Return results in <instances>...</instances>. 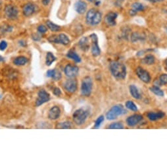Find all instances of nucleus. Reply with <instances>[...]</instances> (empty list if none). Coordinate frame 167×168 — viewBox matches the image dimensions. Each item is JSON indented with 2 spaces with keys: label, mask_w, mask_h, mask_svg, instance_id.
<instances>
[{
  "label": "nucleus",
  "mask_w": 167,
  "mask_h": 168,
  "mask_svg": "<svg viewBox=\"0 0 167 168\" xmlns=\"http://www.w3.org/2000/svg\"><path fill=\"white\" fill-rule=\"evenodd\" d=\"M111 73L116 79L123 80L126 76V67L123 63L117 61H111L109 64Z\"/></svg>",
  "instance_id": "nucleus-1"
},
{
  "label": "nucleus",
  "mask_w": 167,
  "mask_h": 168,
  "mask_svg": "<svg viewBox=\"0 0 167 168\" xmlns=\"http://www.w3.org/2000/svg\"><path fill=\"white\" fill-rule=\"evenodd\" d=\"M102 13L96 9L91 8L87 11L86 16V22L87 25L95 26L99 25L102 20Z\"/></svg>",
  "instance_id": "nucleus-2"
},
{
  "label": "nucleus",
  "mask_w": 167,
  "mask_h": 168,
  "mask_svg": "<svg viewBox=\"0 0 167 168\" xmlns=\"http://www.w3.org/2000/svg\"><path fill=\"white\" fill-rule=\"evenodd\" d=\"M126 109L122 105V104H117V105L113 106L110 110L106 113L107 119L109 121H112L120 116L122 115L125 113H126Z\"/></svg>",
  "instance_id": "nucleus-3"
},
{
  "label": "nucleus",
  "mask_w": 167,
  "mask_h": 168,
  "mask_svg": "<svg viewBox=\"0 0 167 168\" xmlns=\"http://www.w3.org/2000/svg\"><path fill=\"white\" fill-rule=\"evenodd\" d=\"M90 115V111L85 108H79L72 114V119L77 125H82L84 123Z\"/></svg>",
  "instance_id": "nucleus-4"
},
{
  "label": "nucleus",
  "mask_w": 167,
  "mask_h": 168,
  "mask_svg": "<svg viewBox=\"0 0 167 168\" xmlns=\"http://www.w3.org/2000/svg\"><path fill=\"white\" fill-rule=\"evenodd\" d=\"M93 88V81L90 76H86L82 79L81 84V94L82 96L88 97L90 96Z\"/></svg>",
  "instance_id": "nucleus-5"
},
{
  "label": "nucleus",
  "mask_w": 167,
  "mask_h": 168,
  "mask_svg": "<svg viewBox=\"0 0 167 168\" xmlns=\"http://www.w3.org/2000/svg\"><path fill=\"white\" fill-rule=\"evenodd\" d=\"M48 40L50 43L62 44V45H64V46H67V45L70 44V42H71L68 36L63 33L59 34H53V35L50 36Z\"/></svg>",
  "instance_id": "nucleus-6"
},
{
  "label": "nucleus",
  "mask_w": 167,
  "mask_h": 168,
  "mask_svg": "<svg viewBox=\"0 0 167 168\" xmlns=\"http://www.w3.org/2000/svg\"><path fill=\"white\" fill-rule=\"evenodd\" d=\"M5 15L7 19L10 20H15L17 19L18 15V8L13 5H7L5 7Z\"/></svg>",
  "instance_id": "nucleus-7"
},
{
  "label": "nucleus",
  "mask_w": 167,
  "mask_h": 168,
  "mask_svg": "<svg viewBox=\"0 0 167 168\" xmlns=\"http://www.w3.org/2000/svg\"><path fill=\"white\" fill-rule=\"evenodd\" d=\"M50 100V95L49 94L45 91L44 89L40 90L38 92V98L36 100V106L39 107L42 104L49 102Z\"/></svg>",
  "instance_id": "nucleus-8"
},
{
  "label": "nucleus",
  "mask_w": 167,
  "mask_h": 168,
  "mask_svg": "<svg viewBox=\"0 0 167 168\" xmlns=\"http://www.w3.org/2000/svg\"><path fill=\"white\" fill-rule=\"evenodd\" d=\"M90 38L91 41V52L92 55L94 57H97L100 55L101 49L98 45V38L95 34H91L90 36Z\"/></svg>",
  "instance_id": "nucleus-9"
},
{
  "label": "nucleus",
  "mask_w": 167,
  "mask_h": 168,
  "mask_svg": "<svg viewBox=\"0 0 167 168\" xmlns=\"http://www.w3.org/2000/svg\"><path fill=\"white\" fill-rule=\"evenodd\" d=\"M136 75L142 82L144 83H150L151 80V77L149 72L143 69L141 67H138L136 68Z\"/></svg>",
  "instance_id": "nucleus-10"
},
{
  "label": "nucleus",
  "mask_w": 167,
  "mask_h": 168,
  "mask_svg": "<svg viewBox=\"0 0 167 168\" xmlns=\"http://www.w3.org/2000/svg\"><path fill=\"white\" fill-rule=\"evenodd\" d=\"M64 75L69 78H74L76 76L79 72V68L76 65H72L71 63L67 65L64 69Z\"/></svg>",
  "instance_id": "nucleus-11"
},
{
  "label": "nucleus",
  "mask_w": 167,
  "mask_h": 168,
  "mask_svg": "<svg viewBox=\"0 0 167 168\" xmlns=\"http://www.w3.org/2000/svg\"><path fill=\"white\" fill-rule=\"evenodd\" d=\"M118 17V13L117 12L110 11L107 13L104 18V21L105 24L108 26H114L117 25V19Z\"/></svg>",
  "instance_id": "nucleus-12"
},
{
  "label": "nucleus",
  "mask_w": 167,
  "mask_h": 168,
  "mask_svg": "<svg viewBox=\"0 0 167 168\" xmlns=\"http://www.w3.org/2000/svg\"><path fill=\"white\" fill-rule=\"evenodd\" d=\"M78 88L77 81L73 79L67 80L64 83V88L69 93H74L76 91Z\"/></svg>",
  "instance_id": "nucleus-13"
},
{
  "label": "nucleus",
  "mask_w": 167,
  "mask_h": 168,
  "mask_svg": "<svg viewBox=\"0 0 167 168\" xmlns=\"http://www.w3.org/2000/svg\"><path fill=\"white\" fill-rule=\"evenodd\" d=\"M36 11V6L32 3H28L22 8L23 15L25 17H30Z\"/></svg>",
  "instance_id": "nucleus-14"
},
{
  "label": "nucleus",
  "mask_w": 167,
  "mask_h": 168,
  "mask_svg": "<svg viewBox=\"0 0 167 168\" xmlns=\"http://www.w3.org/2000/svg\"><path fill=\"white\" fill-rule=\"evenodd\" d=\"M143 119V116L140 114H134L129 116L126 119V124L130 127H134L138 124Z\"/></svg>",
  "instance_id": "nucleus-15"
},
{
  "label": "nucleus",
  "mask_w": 167,
  "mask_h": 168,
  "mask_svg": "<svg viewBox=\"0 0 167 168\" xmlns=\"http://www.w3.org/2000/svg\"><path fill=\"white\" fill-rule=\"evenodd\" d=\"M61 115V109L57 106H54L48 112V118L50 120H56Z\"/></svg>",
  "instance_id": "nucleus-16"
},
{
  "label": "nucleus",
  "mask_w": 167,
  "mask_h": 168,
  "mask_svg": "<svg viewBox=\"0 0 167 168\" xmlns=\"http://www.w3.org/2000/svg\"><path fill=\"white\" fill-rule=\"evenodd\" d=\"M87 8V4L86 2L78 0L75 4V10L80 15H82L86 13Z\"/></svg>",
  "instance_id": "nucleus-17"
},
{
  "label": "nucleus",
  "mask_w": 167,
  "mask_h": 168,
  "mask_svg": "<svg viewBox=\"0 0 167 168\" xmlns=\"http://www.w3.org/2000/svg\"><path fill=\"white\" fill-rule=\"evenodd\" d=\"M46 76H47V77H49V78H52L55 81L61 80L62 78L61 72L57 69L48 70L46 72Z\"/></svg>",
  "instance_id": "nucleus-18"
},
{
  "label": "nucleus",
  "mask_w": 167,
  "mask_h": 168,
  "mask_svg": "<svg viewBox=\"0 0 167 168\" xmlns=\"http://www.w3.org/2000/svg\"><path fill=\"white\" fill-rule=\"evenodd\" d=\"M146 38V36L144 33H139V32H134L130 36V40L132 43H136L139 41H143Z\"/></svg>",
  "instance_id": "nucleus-19"
},
{
  "label": "nucleus",
  "mask_w": 167,
  "mask_h": 168,
  "mask_svg": "<svg viewBox=\"0 0 167 168\" xmlns=\"http://www.w3.org/2000/svg\"><path fill=\"white\" fill-rule=\"evenodd\" d=\"M165 115V113L163 111L158 112H149L147 113V117L150 121H157L163 118Z\"/></svg>",
  "instance_id": "nucleus-20"
},
{
  "label": "nucleus",
  "mask_w": 167,
  "mask_h": 168,
  "mask_svg": "<svg viewBox=\"0 0 167 168\" xmlns=\"http://www.w3.org/2000/svg\"><path fill=\"white\" fill-rule=\"evenodd\" d=\"M129 90H130V93L131 96L136 100H139L141 98V94L139 92V90L138 88L136 87L134 84H130L129 87Z\"/></svg>",
  "instance_id": "nucleus-21"
},
{
  "label": "nucleus",
  "mask_w": 167,
  "mask_h": 168,
  "mask_svg": "<svg viewBox=\"0 0 167 168\" xmlns=\"http://www.w3.org/2000/svg\"><path fill=\"white\" fill-rule=\"evenodd\" d=\"M66 56L68 58L73 60L75 63H80L81 62L80 57L78 56L77 53L75 50H73V49H70V50L67 52Z\"/></svg>",
  "instance_id": "nucleus-22"
},
{
  "label": "nucleus",
  "mask_w": 167,
  "mask_h": 168,
  "mask_svg": "<svg viewBox=\"0 0 167 168\" xmlns=\"http://www.w3.org/2000/svg\"><path fill=\"white\" fill-rule=\"evenodd\" d=\"M155 61V57L153 55H152V54H148V55L146 56L142 60V63L147 65H151L154 64Z\"/></svg>",
  "instance_id": "nucleus-23"
},
{
  "label": "nucleus",
  "mask_w": 167,
  "mask_h": 168,
  "mask_svg": "<svg viewBox=\"0 0 167 168\" xmlns=\"http://www.w3.org/2000/svg\"><path fill=\"white\" fill-rule=\"evenodd\" d=\"M78 45H79L80 48L82 49L83 51H87L88 50L90 47V44H89V41H88V39L87 37H83L82 38L79 42H78Z\"/></svg>",
  "instance_id": "nucleus-24"
},
{
  "label": "nucleus",
  "mask_w": 167,
  "mask_h": 168,
  "mask_svg": "<svg viewBox=\"0 0 167 168\" xmlns=\"http://www.w3.org/2000/svg\"><path fill=\"white\" fill-rule=\"evenodd\" d=\"M28 61H29V60H28L27 57L25 56H18L14 59L13 63L17 66H22L25 65Z\"/></svg>",
  "instance_id": "nucleus-25"
},
{
  "label": "nucleus",
  "mask_w": 167,
  "mask_h": 168,
  "mask_svg": "<svg viewBox=\"0 0 167 168\" xmlns=\"http://www.w3.org/2000/svg\"><path fill=\"white\" fill-rule=\"evenodd\" d=\"M132 10L133 11H134L135 13H138V12H140V11H143L145 10L146 9V6L145 5H143V3H140V2H135L132 4L131 6Z\"/></svg>",
  "instance_id": "nucleus-26"
},
{
  "label": "nucleus",
  "mask_w": 167,
  "mask_h": 168,
  "mask_svg": "<svg viewBox=\"0 0 167 168\" xmlns=\"http://www.w3.org/2000/svg\"><path fill=\"white\" fill-rule=\"evenodd\" d=\"M57 58L52 52H48L45 57V65L47 66H51L52 63L56 61Z\"/></svg>",
  "instance_id": "nucleus-27"
},
{
  "label": "nucleus",
  "mask_w": 167,
  "mask_h": 168,
  "mask_svg": "<svg viewBox=\"0 0 167 168\" xmlns=\"http://www.w3.org/2000/svg\"><path fill=\"white\" fill-rule=\"evenodd\" d=\"M46 25H47L48 28L52 32H59L61 30V27H60V26L53 23L52 21H48L46 22Z\"/></svg>",
  "instance_id": "nucleus-28"
},
{
  "label": "nucleus",
  "mask_w": 167,
  "mask_h": 168,
  "mask_svg": "<svg viewBox=\"0 0 167 168\" xmlns=\"http://www.w3.org/2000/svg\"><path fill=\"white\" fill-rule=\"evenodd\" d=\"M150 90L151 92H152L153 94H155L156 96H164V92L163 90H161L159 87H157V86H153V87L150 88Z\"/></svg>",
  "instance_id": "nucleus-29"
},
{
  "label": "nucleus",
  "mask_w": 167,
  "mask_h": 168,
  "mask_svg": "<svg viewBox=\"0 0 167 168\" xmlns=\"http://www.w3.org/2000/svg\"><path fill=\"white\" fill-rule=\"evenodd\" d=\"M72 127V124L70 121H64L60 122L57 125V129H68Z\"/></svg>",
  "instance_id": "nucleus-30"
},
{
  "label": "nucleus",
  "mask_w": 167,
  "mask_h": 168,
  "mask_svg": "<svg viewBox=\"0 0 167 168\" xmlns=\"http://www.w3.org/2000/svg\"><path fill=\"white\" fill-rule=\"evenodd\" d=\"M125 106H126V107L129 110L132 111H137L138 110L137 106L134 104V102H133L131 100H128L125 103Z\"/></svg>",
  "instance_id": "nucleus-31"
},
{
  "label": "nucleus",
  "mask_w": 167,
  "mask_h": 168,
  "mask_svg": "<svg viewBox=\"0 0 167 168\" xmlns=\"http://www.w3.org/2000/svg\"><path fill=\"white\" fill-rule=\"evenodd\" d=\"M108 129H124V125L120 122H115L110 124Z\"/></svg>",
  "instance_id": "nucleus-32"
},
{
  "label": "nucleus",
  "mask_w": 167,
  "mask_h": 168,
  "mask_svg": "<svg viewBox=\"0 0 167 168\" xmlns=\"http://www.w3.org/2000/svg\"><path fill=\"white\" fill-rule=\"evenodd\" d=\"M105 120V117L103 115H101L99 116L97 119L95 120V125L94 126V129H99V127L101 126V125L103 123V122Z\"/></svg>",
  "instance_id": "nucleus-33"
},
{
  "label": "nucleus",
  "mask_w": 167,
  "mask_h": 168,
  "mask_svg": "<svg viewBox=\"0 0 167 168\" xmlns=\"http://www.w3.org/2000/svg\"><path fill=\"white\" fill-rule=\"evenodd\" d=\"M159 80L160 81V83L161 85H165L167 86V74H162L160 75Z\"/></svg>",
  "instance_id": "nucleus-34"
},
{
  "label": "nucleus",
  "mask_w": 167,
  "mask_h": 168,
  "mask_svg": "<svg viewBox=\"0 0 167 168\" xmlns=\"http://www.w3.org/2000/svg\"><path fill=\"white\" fill-rule=\"evenodd\" d=\"M37 30H38V32L40 34H44L48 31V27L44 25H40V26H38Z\"/></svg>",
  "instance_id": "nucleus-35"
},
{
  "label": "nucleus",
  "mask_w": 167,
  "mask_h": 168,
  "mask_svg": "<svg viewBox=\"0 0 167 168\" xmlns=\"http://www.w3.org/2000/svg\"><path fill=\"white\" fill-rule=\"evenodd\" d=\"M7 42L6 40H2L0 42V50L1 51H5L7 48Z\"/></svg>",
  "instance_id": "nucleus-36"
},
{
  "label": "nucleus",
  "mask_w": 167,
  "mask_h": 168,
  "mask_svg": "<svg viewBox=\"0 0 167 168\" xmlns=\"http://www.w3.org/2000/svg\"><path fill=\"white\" fill-rule=\"evenodd\" d=\"M53 94L55 95V96H61V95L62 94V92L61 89H60L58 87H55L53 90Z\"/></svg>",
  "instance_id": "nucleus-37"
},
{
  "label": "nucleus",
  "mask_w": 167,
  "mask_h": 168,
  "mask_svg": "<svg viewBox=\"0 0 167 168\" xmlns=\"http://www.w3.org/2000/svg\"><path fill=\"white\" fill-rule=\"evenodd\" d=\"M41 34H40L39 33H35V34H33L32 35V38L33 40L34 41H40L41 40Z\"/></svg>",
  "instance_id": "nucleus-38"
},
{
  "label": "nucleus",
  "mask_w": 167,
  "mask_h": 168,
  "mask_svg": "<svg viewBox=\"0 0 167 168\" xmlns=\"http://www.w3.org/2000/svg\"><path fill=\"white\" fill-rule=\"evenodd\" d=\"M163 65H164V68H165V69L167 71V57L165 59V61H164Z\"/></svg>",
  "instance_id": "nucleus-39"
},
{
  "label": "nucleus",
  "mask_w": 167,
  "mask_h": 168,
  "mask_svg": "<svg viewBox=\"0 0 167 168\" xmlns=\"http://www.w3.org/2000/svg\"><path fill=\"white\" fill-rule=\"evenodd\" d=\"M50 0H42V3L44 6H47L49 3Z\"/></svg>",
  "instance_id": "nucleus-40"
},
{
  "label": "nucleus",
  "mask_w": 167,
  "mask_h": 168,
  "mask_svg": "<svg viewBox=\"0 0 167 168\" xmlns=\"http://www.w3.org/2000/svg\"><path fill=\"white\" fill-rule=\"evenodd\" d=\"M19 44L21 45V46H26V43H25V41H23V40L19 41Z\"/></svg>",
  "instance_id": "nucleus-41"
},
{
  "label": "nucleus",
  "mask_w": 167,
  "mask_h": 168,
  "mask_svg": "<svg viewBox=\"0 0 167 168\" xmlns=\"http://www.w3.org/2000/svg\"><path fill=\"white\" fill-rule=\"evenodd\" d=\"M165 1V0H151L152 2H162Z\"/></svg>",
  "instance_id": "nucleus-42"
},
{
  "label": "nucleus",
  "mask_w": 167,
  "mask_h": 168,
  "mask_svg": "<svg viewBox=\"0 0 167 168\" xmlns=\"http://www.w3.org/2000/svg\"><path fill=\"white\" fill-rule=\"evenodd\" d=\"M5 61L4 58L3 57H2L1 56H0V62H3Z\"/></svg>",
  "instance_id": "nucleus-43"
},
{
  "label": "nucleus",
  "mask_w": 167,
  "mask_h": 168,
  "mask_svg": "<svg viewBox=\"0 0 167 168\" xmlns=\"http://www.w3.org/2000/svg\"><path fill=\"white\" fill-rule=\"evenodd\" d=\"M87 2H89L92 3V2H95V1H97V0H87Z\"/></svg>",
  "instance_id": "nucleus-44"
},
{
  "label": "nucleus",
  "mask_w": 167,
  "mask_h": 168,
  "mask_svg": "<svg viewBox=\"0 0 167 168\" xmlns=\"http://www.w3.org/2000/svg\"><path fill=\"white\" fill-rule=\"evenodd\" d=\"M147 1H148V2H151V0H147Z\"/></svg>",
  "instance_id": "nucleus-45"
},
{
  "label": "nucleus",
  "mask_w": 167,
  "mask_h": 168,
  "mask_svg": "<svg viewBox=\"0 0 167 168\" xmlns=\"http://www.w3.org/2000/svg\"><path fill=\"white\" fill-rule=\"evenodd\" d=\"M166 30H167V29H166Z\"/></svg>",
  "instance_id": "nucleus-46"
}]
</instances>
